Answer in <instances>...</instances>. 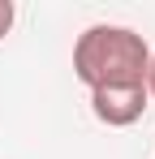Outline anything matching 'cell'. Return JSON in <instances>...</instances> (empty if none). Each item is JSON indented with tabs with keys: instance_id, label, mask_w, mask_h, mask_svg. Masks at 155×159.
<instances>
[{
	"instance_id": "cell-1",
	"label": "cell",
	"mask_w": 155,
	"mask_h": 159,
	"mask_svg": "<svg viewBox=\"0 0 155 159\" xmlns=\"http://www.w3.org/2000/svg\"><path fill=\"white\" fill-rule=\"evenodd\" d=\"M147 65H151V48L138 30L112 26V22H95L78 34L73 43V78L86 90H103V86H147Z\"/></svg>"
},
{
	"instance_id": "cell-2",
	"label": "cell",
	"mask_w": 155,
	"mask_h": 159,
	"mask_svg": "<svg viewBox=\"0 0 155 159\" xmlns=\"http://www.w3.org/2000/svg\"><path fill=\"white\" fill-rule=\"evenodd\" d=\"M147 103H151L147 86H103V90H91V112L108 129H125L134 120H142Z\"/></svg>"
},
{
	"instance_id": "cell-3",
	"label": "cell",
	"mask_w": 155,
	"mask_h": 159,
	"mask_svg": "<svg viewBox=\"0 0 155 159\" xmlns=\"http://www.w3.org/2000/svg\"><path fill=\"white\" fill-rule=\"evenodd\" d=\"M13 17H17V9H13V0H0V39L13 30Z\"/></svg>"
},
{
	"instance_id": "cell-4",
	"label": "cell",
	"mask_w": 155,
	"mask_h": 159,
	"mask_svg": "<svg viewBox=\"0 0 155 159\" xmlns=\"http://www.w3.org/2000/svg\"><path fill=\"white\" fill-rule=\"evenodd\" d=\"M147 95H155V52H151V65H147Z\"/></svg>"
}]
</instances>
